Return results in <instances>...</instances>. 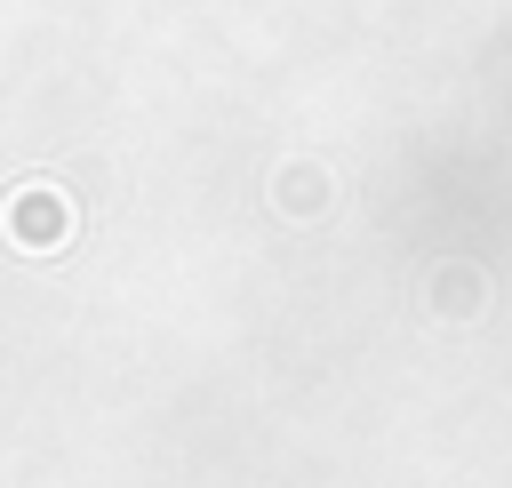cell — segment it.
Masks as SVG:
<instances>
[{"instance_id": "6da1fadb", "label": "cell", "mask_w": 512, "mask_h": 488, "mask_svg": "<svg viewBox=\"0 0 512 488\" xmlns=\"http://www.w3.org/2000/svg\"><path fill=\"white\" fill-rule=\"evenodd\" d=\"M0 224H8V240H16L24 256H56V248L72 240V200H64V184L32 176V184H16V192H8Z\"/></svg>"}, {"instance_id": "7a4b0ae2", "label": "cell", "mask_w": 512, "mask_h": 488, "mask_svg": "<svg viewBox=\"0 0 512 488\" xmlns=\"http://www.w3.org/2000/svg\"><path fill=\"white\" fill-rule=\"evenodd\" d=\"M424 304L440 312V320H480L488 312V272H472V264H440L432 280H424Z\"/></svg>"}, {"instance_id": "3957f363", "label": "cell", "mask_w": 512, "mask_h": 488, "mask_svg": "<svg viewBox=\"0 0 512 488\" xmlns=\"http://www.w3.org/2000/svg\"><path fill=\"white\" fill-rule=\"evenodd\" d=\"M272 208H280V216H320V208H328V168H320V160H288V168L272 176Z\"/></svg>"}]
</instances>
